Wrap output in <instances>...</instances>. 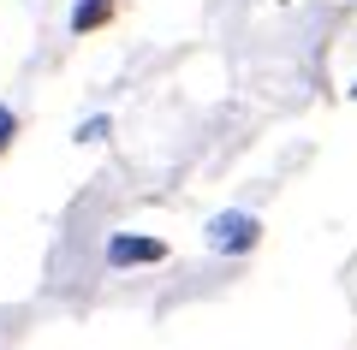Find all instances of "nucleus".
<instances>
[{
	"instance_id": "obj_1",
	"label": "nucleus",
	"mask_w": 357,
	"mask_h": 350,
	"mask_svg": "<svg viewBox=\"0 0 357 350\" xmlns=\"http://www.w3.org/2000/svg\"><path fill=\"white\" fill-rule=\"evenodd\" d=\"M256 244H262V220H256V214H215V220H208V250L250 255Z\"/></svg>"
},
{
	"instance_id": "obj_2",
	"label": "nucleus",
	"mask_w": 357,
	"mask_h": 350,
	"mask_svg": "<svg viewBox=\"0 0 357 350\" xmlns=\"http://www.w3.org/2000/svg\"><path fill=\"white\" fill-rule=\"evenodd\" d=\"M107 262H114V267H137V262H167V244H161V238H131V232H119V238L107 244Z\"/></svg>"
},
{
	"instance_id": "obj_3",
	"label": "nucleus",
	"mask_w": 357,
	"mask_h": 350,
	"mask_svg": "<svg viewBox=\"0 0 357 350\" xmlns=\"http://www.w3.org/2000/svg\"><path fill=\"white\" fill-rule=\"evenodd\" d=\"M114 6H119V0H77V6H72V30L84 36V30L114 24Z\"/></svg>"
},
{
	"instance_id": "obj_4",
	"label": "nucleus",
	"mask_w": 357,
	"mask_h": 350,
	"mask_svg": "<svg viewBox=\"0 0 357 350\" xmlns=\"http://www.w3.org/2000/svg\"><path fill=\"white\" fill-rule=\"evenodd\" d=\"M13 137H18V113L6 107V101H0V154L13 149Z\"/></svg>"
},
{
	"instance_id": "obj_5",
	"label": "nucleus",
	"mask_w": 357,
	"mask_h": 350,
	"mask_svg": "<svg viewBox=\"0 0 357 350\" xmlns=\"http://www.w3.org/2000/svg\"><path fill=\"white\" fill-rule=\"evenodd\" d=\"M77 137H84V143H102V137H107V119H89V125H77Z\"/></svg>"
}]
</instances>
